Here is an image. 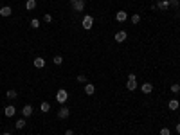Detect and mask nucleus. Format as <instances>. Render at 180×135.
Returning a JSON list of instances; mask_svg holds the SVG:
<instances>
[{
    "mask_svg": "<svg viewBox=\"0 0 180 135\" xmlns=\"http://www.w3.org/2000/svg\"><path fill=\"white\" fill-rule=\"evenodd\" d=\"M67 99H69V92L65 88H60L56 92V101L60 103V105H63V103H67Z\"/></svg>",
    "mask_w": 180,
    "mask_h": 135,
    "instance_id": "1",
    "label": "nucleus"
},
{
    "mask_svg": "<svg viewBox=\"0 0 180 135\" xmlns=\"http://www.w3.org/2000/svg\"><path fill=\"white\" fill-rule=\"evenodd\" d=\"M70 6L76 13H79V11L85 9V0H70Z\"/></svg>",
    "mask_w": 180,
    "mask_h": 135,
    "instance_id": "2",
    "label": "nucleus"
},
{
    "mask_svg": "<svg viewBox=\"0 0 180 135\" xmlns=\"http://www.w3.org/2000/svg\"><path fill=\"white\" fill-rule=\"evenodd\" d=\"M81 25H83V29H87V31H90L92 29V25H94V18L90 16V15H87L83 18V22H81Z\"/></svg>",
    "mask_w": 180,
    "mask_h": 135,
    "instance_id": "3",
    "label": "nucleus"
},
{
    "mask_svg": "<svg viewBox=\"0 0 180 135\" xmlns=\"http://www.w3.org/2000/svg\"><path fill=\"white\" fill-rule=\"evenodd\" d=\"M128 38V34H126V31H117L115 33V36H113V40L117 41V43H123V41Z\"/></svg>",
    "mask_w": 180,
    "mask_h": 135,
    "instance_id": "4",
    "label": "nucleus"
},
{
    "mask_svg": "<svg viewBox=\"0 0 180 135\" xmlns=\"http://www.w3.org/2000/svg\"><path fill=\"white\" fill-rule=\"evenodd\" d=\"M69 115H70V110H69L67 106H61V108L58 110V117H60V119H67Z\"/></svg>",
    "mask_w": 180,
    "mask_h": 135,
    "instance_id": "5",
    "label": "nucleus"
},
{
    "mask_svg": "<svg viewBox=\"0 0 180 135\" xmlns=\"http://www.w3.org/2000/svg\"><path fill=\"white\" fill-rule=\"evenodd\" d=\"M115 20H117V22H126V20H128V13H126V11H117V13H115Z\"/></svg>",
    "mask_w": 180,
    "mask_h": 135,
    "instance_id": "6",
    "label": "nucleus"
},
{
    "mask_svg": "<svg viewBox=\"0 0 180 135\" xmlns=\"http://www.w3.org/2000/svg\"><path fill=\"white\" fill-rule=\"evenodd\" d=\"M15 113H16V108H15L13 105H9V106L4 108V115H6V117H13Z\"/></svg>",
    "mask_w": 180,
    "mask_h": 135,
    "instance_id": "7",
    "label": "nucleus"
},
{
    "mask_svg": "<svg viewBox=\"0 0 180 135\" xmlns=\"http://www.w3.org/2000/svg\"><path fill=\"white\" fill-rule=\"evenodd\" d=\"M94 92H96V87H94L92 83H85V94H87V96H92Z\"/></svg>",
    "mask_w": 180,
    "mask_h": 135,
    "instance_id": "8",
    "label": "nucleus"
},
{
    "mask_svg": "<svg viewBox=\"0 0 180 135\" xmlns=\"http://www.w3.org/2000/svg\"><path fill=\"white\" fill-rule=\"evenodd\" d=\"M11 13H13V9L9 7V6L0 7V16H11Z\"/></svg>",
    "mask_w": 180,
    "mask_h": 135,
    "instance_id": "9",
    "label": "nucleus"
},
{
    "mask_svg": "<svg viewBox=\"0 0 180 135\" xmlns=\"http://www.w3.org/2000/svg\"><path fill=\"white\" fill-rule=\"evenodd\" d=\"M141 90L144 92V94H151V92H153V85H151V83H142Z\"/></svg>",
    "mask_w": 180,
    "mask_h": 135,
    "instance_id": "10",
    "label": "nucleus"
},
{
    "mask_svg": "<svg viewBox=\"0 0 180 135\" xmlns=\"http://www.w3.org/2000/svg\"><path fill=\"white\" fill-rule=\"evenodd\" d=\"M22 113H24V117L27 119V117H31V115H33V106H31V105H25L24 106V110H22Z\"/></svg>",
    "mask_w": 180,
    "mask_h": 135,
    "instance_id": "11",
    "label": "nucleus"
},
{
    "mask_svg": "<svg viewBox=\"0 0 180 135\" xmlns=\"http://www.w3.org/2000/svg\"><path fill=\"white\" fill-rule=\"evenodd\" d=\"M178 106H180L178 99H171V101L167 103V108H169V110H178Z\"/></svg>",
    "mask_w": 180,
    "mask_h": 135,
    "instance_id": "12",
    "label": "nucleus"
},
{
    "mask_svg": "<svg viewBox=\"0 0 180 135\" xmlns=\"http://www.w3.org/2000/svg\"><path fill=\"white\" fill-rule=\"evenodd\" d=\"M126 88H128L130 92H133L137 88V79H128V83H126Z\"/></svg>",
    "mask_w": 180,
    "mask_h": 135,
    "instance_id": "13",
    "label": "nucleus"
},
{
    "mask_svg": "<svg viewBox=\"0 0 180 135\" xmlns=\"http://www.w3.org/2000/svg\"><path fill=\"white\" fill-rule=\"evenodd\" d=\"M34 67L36 69H43L45 67V59L43 58H34Z\"/></svg>",
    "mask_w": 180,
    "mask_h": 135,
    "instance_id": "14",
    "label": "nucleus"
},
{
    "mask_svg": "<svg viewBox=\"0 0 180 135\" xmlns=\"http://www.w3.org/2000/svg\"><path fill=\"white\" fill-rule=\"evenodd\" d=\"M15 128H16V130H24V128H25V117H24V119H18L16 124H15Z\"/></svg>",
    "mask_w": 180,
    "mask_h": 135,
    "instance_id": "15",
    "label": "nucleus"
},
{
    "mask_svg": "<svg viewBox=\"0 0 180 135\" xmlns=\"http://www.w3.org/2000/svg\"><path fill=\"white\" fill-rule=\"evenodd\" d=\"M157 7H158V9H164V11H166V9H169V2H167V0H160V2L157 4Z\"/></svg>",
    "mask_w": 180,
    "mask_h": 135,
    "instance_id": "16",
    "label": "nucleus"
},
{
    "mask_svg": "<svg viewBox=\"0 0 180 135\" xmlns=\"http://www.w3.org/2000/svg\"><path fill=\"white\" fill-rule=\"evenodd\" d=\"M25 7H27V11H33V9L36 7V0H27V2H25Z\"/></svg>",
    "mask_w": 180,
    "mask_h": 135,
    "instance_id": "17",
    "label": "nucleus"
},
{
    "mask_svg": "<svg viewBox=\"0 0 180 135\" xmlns=\"http://www.w3.org/2000/svg\"><path fill=\"white\" fill-rule=\"evenodd\" d=\"M6 97H7V99H16V97H18V92H16V90H7Z\"/></svg>",
    "mask_w": 180,
    "mask_h": 135,
    "instance_id": "18",
    "label": "nucleus"
},
{
    "mask_svg": "<svg viewBox=\"0 0 180 135\" xmlns=\"http://www.w3.org/2000/svg\"><path fill=\"white\" fill-rule=\"evenodd\" d=\"M40 110H41V112H49V110H50V105H49L47 101H43V103L40 105Z\"/></svg>",
    "mask_w": 180,
    "mask_h": 135,
    "instance_id": "19",
    "label": "nucleus"
},
{
    "mask_svg": "<svg viewBox=\"0 0 180 135\" xmlns=\"http://www.w3.org/2000/svg\"><path fill=\"white\" fill-rule=\"evenodd\" d=\"M52 61H54V65H61V63H63V56H60V54H56L54 58H52Z\"/></svg>",
    "mask_w": 180,
    "mask_h": 135,
    "instance_id": "20",
    "label": "nucleus"
},
{
    "mask_svg": "<svg viewBox=\"0 0 180 135\" xmlns=\"http://www.w3.org/2000/svg\"><path fill=\"white\" fill-rule=\"evenodd\" d=\"M130 20H132V24H133V25H135V24H139V22H141V15H132V18H130Z\"/></svg>",
    "mask_w": 180,
    "mask_h": 135,
    "instance_id": "21",
    "label": "nucleus"
},
{
    "mask_svg": "<svg viewBox=\"0 0 180 135\" xmlns=\"http://www.w3.org/2000/svg\"><path fill=\"white\" fill-rule=\"evenodd\" d=\"M31 27L38 29V27H40V20H38V18H33V20H31Z\"/></svg>",
    "mask_w": 180,
    "mask_h": 135,
    "instance_id": "22",
    "label": "nucleus"
},
{
    "mask_svg": "<svg viewBox=\"0 0 180 135\" xmlns=\"http://www.w3.org/2000/svg\"><path fill=\"white\" fill-rule=\"evenodd\" d=\"M171 92H173V94H178V92H180V85H178V83H173V85H171Z\"/></svg>",
    "mask_w": 180,
    "mask_h": 135,
    "instance_id": "23",
    "label": "nucleus"
},
{
    "mask_svg": "<svg viewBox=\"0 0 180 135\" xmlns=\"http://www.w3.org/2000/svg\"><path fill=\"white\" fill-rule=\"evenodd\" d=\"M76 79H78V83H88V81H87V76H85V74H79Z\"/></svg>",
    "mask_w": 180,
    "mask_h": 135,
    "instance_id": "24",
    "label": "nucleus"
},
{
    "mask_svg": "<svg viewBox=\"0 0 180 135\" xmlns=\"http://www.w3.org/2000/svg\"><path fill=\"white\" fill-rule=\"evenodd\" d=\"M43 22H45V24H50V22H52V16H50L49 13H45V15H43Z\"/></svg>",
    "mask_w": 180,
    "mask_h": 135,
    "instance_id": "25",
    "label": "nucleus"
},
{
    "mask_svg": "<svg viewBox=\"0 0 180 135\" xmlns=\"http://www.w3.org/2000/svg\"><path fill=\"white\" fill-rule=\"evenodd\" d=\"M160 135H171V130H169V128H162V130H160Z\"/></svg>",
    "mask_w": 180,
    "mask_h": 135,
    "instance_id": "26",
    "label": "nucleus"
},
{
    "mask_svg": "<svg viewBox=\"0 0 180 135\" xmlns=\"http://www.w3.org/2000/svg\"><path fill=\"white\" fill-rule=\"evenodd\" d=\"M167 2H169V7H171V6L176 7V6H178V0H167Z\"/></svg>",
    "mask_w": 180,
    "mask_h": 135,
    "instance_id": "27",
    "label": "nucleus"
},
{
    "mask_svg": "<svg viewBox=\"0 0 180 135\" xmlns=\"http://www.w3.org/2000/svg\"><path fill=\"white\" fill-rule=\"evenodd\" d=\"M65 135H74V132H72V130H67V132H65Z\"/></svg>",
    "mask_w": 180,
    "mask_h": 135,
    "instance_id": "28",
    "label": "nucleus"
},
{
    "mask_svg": "<svg viewBox=\"0 0 180 135\" xmlns=\"http://www.w3.org/2000/svg\"><path fill=\"white\" fill-rule=\"evenodd\" d=\"M176 132H178V133H180V122H178V124H176Z\"/></svg>",
    "mask_w": 180,
    "mask_h": 135,
    "instance_id": "29",
    "label": "nucleus"
},
{
    "mask_svg": "<svg viewBox=\"0 0 180 135\" xmlns=\"http://www.w3.org/2000/svg\"><path fill=\"white\" fill-rule=\"evenodd\" d=\"M2 135H11V133H9V132H4V133H2Z\"/></svg>",
    "mask_w": 180,
    "mask_h": 135,
    "instance_id": "30",
    "label": "nucleus"
}]
</instances>
